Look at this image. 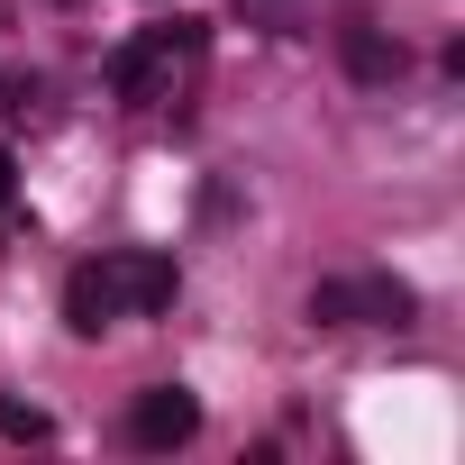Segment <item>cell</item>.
Listing matches in <instances>:
<instances>
[{
  "instance_id": "obj_1",
  "label": "cell",
  "mask_w": 465,
  "mask_h": 465,
  "mask_svg": "<svg viewBox=\"0 0 465 465\" xmlns=\"http://www.w3.org/2000/svg\"><path fill=\"white\" fill-rule=\"evenodd\" d=\"M173 292H183L173 256H155V247H110V256H92V265L64 274V329H74V338H101V329H119V320L173 311Z\"/></svg>"
},
{
  "instance_id": "obj_2",
  "label": "cell",
  "mask_w": 465,
  "mask_h": 465,
  "mask_svg": "<svg viewBox=\"0 0 465 465\" xmlns=\"http://www.w3.org/2000/svg\"><path fill=\"white\" fill-rule=\"evenodd\" d=\"M201 64H210V28L201 19H155L110 55V92L128 110H183L201 92Z\"/></svg>"
},
{
  "instance_id": "obj_3",
  "label": "cell",
  "mask_w": 465,
  "mask_h": 465,
  "mask_svg": "<svg viewBox=\"0 0 465 465\" xmlns=\"http://www.w3.org/2000/svg\"><path fill=\"white\" fill-rule=\"evenodd\" d=\"M411 283L401 274H329L311 283V320L320 329H411Z\"/></svg>"
},
{
  "instance_id": "obj_4",
  "label": "cell",
  "mask_w": 465,
  "mask_h": 465,
  "mask_svg": "<svg viewBox=\"0 0 465 465\" xmlns=\"http://www.w3.org/2000/svg\"><path fill=\"white\" fill-rule=\"evenodd\" d=\"M192 438H201V392H183V383H146V392L128 401V447L173 456V447H192Z\"/></svg>"
},
{
  "instance_id": "obj_5",
  "label": "cell",
  "mask_w": 465,
  "mask_h": 465,
  "mask_svg": "<svg viewBox=\"0 0 465 465\" xmlns=\"http://www.w3.org/2000/svg\"><path fill=\"white\" fill-rule=\"evenodd\" d=\"M338 55H347V74H356L365 92L401 83V64H411V55H401V37H383L374 19H347V28H338Z\"/></svg>"
},
{
  "instance_id": "obj_6",
  "label": "cell",
  "mask_w": 465,
  "mask_h": 465,
  "mask_svg": "<svg viewBox=\"0 0 465 465\" xmlns=\"http://www.w3.org/2000/svg\"><path fill=\"white\" fill-rule=\"evenodd\" d=\"M0 438H28V447H37V438H55V420H46L37 401H10V392H0Z\"/></svg>"
},
{
  "instance_id": "obj_7",
  "label": "cell",
  "mask_w": 465,
  "mask_h": 465,
  "mask_svg": "<svg viewBox=\"0 0 465 465\" xmlns=\"http://www.w3.org/2000/svg\"><path fill=\"white\" fill-rule=\"evenodd\" d=\"M19 228V164H10V146H0V238Z\"/></svg>"
},
{
  "instance_id": "obj_8",
  "label": "cell",
  "mask_w": 465,
  "mask_h": 465,
  "mask_svg": "<svg viewBox=\"0 0 465 465\" xmlns=\"http://www.w3.org/2000/svg\"><path fill=\"white\" fill-rule=\"evenodd\" d=\"M256 10H274V0H256Z\"/></svg>"
}]
</instances>
